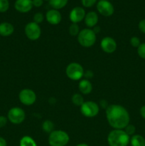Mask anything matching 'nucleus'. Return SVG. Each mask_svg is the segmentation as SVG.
I'll list each match as a JSON object with an SVG mask.
<instances>
[{
    "label": "nucleus",
    "mask_w": 145,
    "mask_h": 146,
    "mask_svg": "<svg viewBox=\"0 0 145 146\" xmlns=\"http://www.w3.org/2000/svg\"><path fill=\"white\" fill-rule=\"evenodd\" d=\"M18 98L20 102L25 106H31L36 101V94L30 88H24L19 92Z\"/></svg>",
    "instance_id": "9"
},
{
    "label": "nucleus",
    "mask_w": 145,
    "mask_h": 146,
    "mask_svg": "<svg viewBox=\"0 0 145 146\" xmlns=\"http://www.w3.org/2000/svg\"><path fill=\"white\" fill-rule=\"evenodd\" d=\"M33 6L36 7H40L44 4V0H32Z\"/></svg>",
    "instance_id": "34"
},
{
    "label": "nucleus",
    "mask_w": 145,
    "mask_h": 146,
    "mask_svg": "<svg viewBox=\"0 0 145 146\" xmlns=\"http://www.w3.org/2000/svg\"><path fill=\"white\" fill-rule=\"evenodd\" d=\"M19 146H37V144L31 137L26 135L20 140Z\"/></svg>",
    "instance_id": "20"
},
{
    "label": "nucleus",
    "mask_w": 145,
    "mask_h": 146,
    "mask_svg": "<svg viewBox=\"0 0 145 146\" xmlns=\"http://www.w3.org/2000/svg\"><path fill=\"white\" fill-rule=\"evenodd\" d=\"M71 101H72V104L76 106H81L83 104V103L85 102L84 98L80 94H73L72 96V98H71Z\"/></svg>",
    "instance_id": "22"
},
{
    "label": "nucleus",
    "mask_w": 145,
    "mask_h": 146,
    "mask_svg": "<svg viewBox=\"0 0 145 146\" xmlns=\"http://www.w3.org/2000/svg\"><path fill=\"white\" fill-rule=\"evenodd\" d=\"M69 34L70 35L72 36H78V34L80 33V28L78 24H74L72 23L71 26L69 27Z\"/></svg>",
    "instance_id": "23"
},
{
    "label": "nucleus",
    "mask_w": 145,
    "mask_h": 146,
    "mask_svg": "<svg viewBox=\"0 0 145 146\" xmlns=\"http://www.w3.org/2000/svg\"><path fill=\"white\" fill-rule=\"evenodd\" d=\"M81 2L83 7L89 8L95 5V3L97 2V0H81Z\"/></svg>",
    "instance_id": "29"
},
{
    "label": "nucleus",
    "mask_w": 145,
    "mask_h": 146,
    "mask_svg": "<svg viewBox=\"0 0 145 146\" xmlns=\"http://www.w3.org/2000/svg\"><path fill=\"white\" fill-rule=\"evenodd\" d=\"M97 9L104 17H110L115 11L113 5L108 0H100L97 4Z\"/></svg>",
    "instance_id": "10"
},
{
    "label": "nucleus",
    "mask_w": 145,
    "mask_h": 146,
    "mask_svg": "<svg viewBox=\"0 0 145 146\" xmlns=\"http://www.w3.org/2000/svg\"><path fill=\"white\" fill-rule=\"evenodd\" d=\"M9 8L8 0H0V12H6Z\"/></svg>",
    "instance_id": "25"
},
{
    "label": "nucleus",
    "mask_w": 145,
    "mask_h": 146,
    "mask_svg": "<svg viewBox=\"0 0 145 146\" xmlns=\"http://www.w3.org/2000/svg\"><path fill=\"white\" fill-rule=\"evenodd\" d=\"M109 105H108L107 104V101H106V100L105 99H102L100 101V104H99V106L101 107L102 108H103V109H107V108L108 106H109Z\"/></svg>",
    "instance_id": "33"
},
{
    "label": "nucleus",
    "mask_w": 145,
    "mask_h": 146,
    "mask_svg": "<svg viewBox=\"0 0 145 146\" xmlns=\"http://www.w3.org/2000/svg\"><path fill=\"white\" fill-rule=\"evenodd\" d=\"M137 54L140 58L145 59V43H142L138 47Z\"/></svg>",
    "instance_id": "26"
},
{
    "label": "nucleus",
    "mask_w": 145,
    "mask_h": 146,
    "mask_svg": "<svg viewBox=\"0 0 145 146\" xmlns=\"http://www.w3.org/2000/svg\"><path fill=\"white\" fill-rule=\"evenodd\" d=\"M78 88L81 94L84 95H88L90 94L92 91V86L90 81L87 79H82L79 82Z\"/></svg>",
    "instance_id": "16"
},
{
    "label": "nucleus",
    "mask_w": 145,
    "mask_h": 146,
    "mask_svg": "<svg viewBox=\"0 0 145 146\" xmlns=\"http://www.w3.org/2000/svg\"><path fill=\"white\" fill-rule=\"evenodd\" d=\"M69 141L68 134L61 130H54L48 137V143L51 146H65Z\"/></svg>",
    "instance_id": "3"
},
{
    "label": "nucleus",
    "mask_w": 145,
    "mask_h": 146,
    "mask_svg": "<svg viewBox=\"0 0 145 146\" xmlns=\"http://www.w3.org/2000/svg\"><path fill=\"white\" fill-rule=\"evenodd\" d=\"M132 146H145V138L141 135H134L130 138Z\"/></svg>",
    "instance_id": "18"
},
{
    "label": "nucleus",
    "mask_w": 145,
    "mask_h": 146,
    "mask_svg": "<svg viewBox=\"0 0 145 146\" xmlns=\"http://www.w3.org/2000/svg\"><path fill=\"white\" fill-rule=\"evenodd\" d=\"M100 47L104 52L107 54H112L117 49V42L110 36L104 37L100 42Z\"/></svg>",
    "instance_id": "11"
},
{
    "label": "nucleus",
    "mask_w": 145,
    "mask_h": 146,
    "mask_svg": "<svg viewBox=\"0 0 145 146\" xmlns=\"http://www.w3.org/2000/svg\"><path fill=\"white\" fill-rule=\"evenodd\" d=\"M107 121L114 129L124 130L129 124L130 116L124 106L117 104L109 105L105 110Z\"/></svg>",
    "instance_id": "1"
},
{
    "label": "nucleus",
    "mask_w": 145,
    "mask_h": 146,
    "mask_svg": "<svg viewBox=\"0 0 145 146\" xmlns=\"http://www.w3.org/2000/svg\"><path fill=\"white\" fill-rule=\"evenodd\" d=\"M65 146H69V145H65Z\"/></svg>",
    "instance_id": "39"
},
{
    "label": "nucleus",
    "mask_w": 145,
    "mask_h": 146,
    "mask_svg": "<svg viewBox=\"0 0 145 146\" xmlns=\"http://www.w3.org/2000/svg\"><path fill=\"white\" fill-rule=\"evenodd\" d=\"M130 44L132 47H134V48H138L139 46V45L141 44L140 39L139 38H138L137 36H132L130 38Z\"/></svg>",
    "instance_id": "28"
},
{
    "label": "nucleus",
    "mask_w": 145,
    "mask_h": 146,
    "mask_svg": "<svg viewBox=\"0 0 145 146\" xmlns=\"http://www.w3.org/2000/svg\"><path fill=\"white\" fill-rule=\"evenodd\" d=\"M124 131H125L127 134L129 136H131V135H134L135 133V131H136V128L134 125H132V124H128L126 127L125 128Z\"/></svg>",
    "instance_id": "24"
},
{
    "label": "nucleus",
    "mask_w": 145,
    "mask_h": 146,
    "mask_svg": "<svg viewBox=\"0 0 145 146\" xmlns=\"http://www.w3.org/2000/svg\"><path fill=\"white\" fill-rule=\"evenodd\" d=\"M7 118L13 124L21 123L26 118V113L22 108L19 107H13L9 111Z\"/></svg>",
    "instance_id": "8"
},
{
    "label": "nucleus",
    "mask_w": 145,
    "mask_h": 146,
    "mask_svg": "<svg viewBox=\"0 0 145 146\" xmlns=\"http://www.w3.org/2000/svg\"><path fill=\"white\" fill-rule=\"evenodd\" d=\"M139 113H140L141 116H142L144 119H145V105L141 107L140 111H139Z\"/></svg>",
    "instance_id": "35"
},
{
    "label": "nucleus",
    "mask_w": 145,
    "mask_h": 146,
    "mask_svg": "<svg viewBox=\"0 0 145 146\" xmlns=\"http://www.w3.org/2000/svg\"><path fill=\"white\" fill-rule=\"evenodd\" d=\"M130 138L124 130L114 129L107 135V142L109 146H127Z\"/></svg>",
    "instance_id": "2"
},
{
    "label": "nucleus",
    "mask_w": 145,
    "mask_h": 146,
    "mask_svg": "<svg viewBox=\"0 0 145 146\" xmlns=\"http://www.w3.org/2000/svg\"><path fill=\"white\" fill-rule=\"evenodd\" d=\"M85 15L86 14L83 8L80 7H76L71 11L69 18L71 22L74 24H78L85 19Z\"/></svg>",
    "instance_id": "12"
},
{
    "label": "nucleus",
    "mask_w": 145,
    "mask_h": 146,
    "mask_svg": "<svg viewBox=\"0 0 145 146\" xmlns=\"http://www.w3.org/2000/svg\"><path fill=\"white\" fill-rule=\"evenodd\" d=\"M24 33L27 38L31 41H36L41 35V29L39 24L34 22H29L25 26Z\"/></svg>",
    "instance_id": "7"
},
{
    "label": "nucleus",
    "mask_w": 145,
    "mask_h": 146,
    "mask_svg": "<svg viewBox=\"0 0 145 146\" xmlns=\"http://www.w3.org/2000/svg\"><path fill=\"white\" fill-rule=\"evenodd\" d=\"M96 34L90 28L81 30L78 35V41L80 45L85 48H90L95 44Z\"/></svg>",
    "instance_id": "4"
},
{
    "label": "nucleus",
    "mask_w": 145,
    "mask_h": 146,
    "mask_svg": "<svg viewBox=\"0 0 145 146\" xmlns=\"http://www.w3.org/2000/svg\"><path fill=\"white\" fill-rule=\"evenodd\" d=\"M44 16L42 13L38 12L36 13L34 16V22L36 23V24H39L44 21Z\"/></svg>",
    "instance_id": "27"
},
{
    "label": "nucleus",
    "mask_w": 145,
    "mask_h": 146,
    "mask_svg": "<svg viewBox=\"0 0 145 146\" xmlns=\"http://www.w3.org/2000/svg\"><path fill=\"white\" fill-rule=\"evenodd\" d=\"M83 67L80 64L76 62H72L68 64L65 69L66 76L72 81H78L83 77Z\"/></svg>",
    "instance_id": "5"
},
{
    "label": "nucleus",
    "mask_w": 145,
    "mask_h": 146,
    "mask_svg": "<svg viewBox=\"0 0 145 146\" xmlns=\"http://www.w3.org/2000/svg\"><path fill=\"white\" fill-rule=\"evenodd\" d=\"M14 27L9 22H2L0 24V35L2 36H9L14 33Z\"/></svg>",
    "instance_id": "17"
},
{
    "label": "nucleus",
    "mask_w": 145,
    "mask_h": 146,
    "mask_svg": "<svg viewBox=\"0 0 145 146\" xmlns=\"http://www.w3.org/2000/svg\"><path fill=\"white\" fill-rule=\"evenodd\" d=\"M7 143L6 140L2 137H0V146H7Z\"/></svg>",
    "instance_id": "36"
},
{
    "label": "nucleus",
    "mask_w": 145,
    "mask_h": 146,
    "mask_svg": "<svg viewBox=\"0 0 145 146\" xmlns=\"http://www.w3.org/2000/svg\"><path fill=\"white\" fill-rule=\"evenodd\" d=\"M7 120H8V118H6L5 116L0 115V128H3L7 125Z\"/></svg>",
    "instance_id": "31"
},
{
    "label": "nucleus",
    "mask_w": 145,
    "mask_h": 146,
    "mask_svg": "<svg viewBox=\"0 0 145 146\" xmlns=\"http://www.w3.org/2000/svg\"><path fill=\"white\" fill-rule=\"evenodd\" d=\"M92 30H93L94 32L95 33V34H97L100 31V27H98V26H95V27H93Z\"/></svg>",
    "instance_id": "37"
},
{
    "label": "nucleus",
    "mask_w": 145,
    "mask_h": 146,
    "mask_svg": "<svg viewBox=\"0 0 145 146\" xmlns=\"http://www.w3.org/2000/svg\"><path fill=\"white\" fill-rule=\"evenodd\" d=\"M83 76L85 78V79H87V80L90 79V78L93 77V72H92V71H90V70H88V71L84 72Z\"/></svg>",
    "instance_id": "32"
},
{
    "label": "nucleus",
    "mask_w": 145,
    "mask_h": 146,
    "mask_svg": "<svg viewBox=\"0 0 145 146\" xmlns=\"http://www.w3.org/2000/svg\"><path fill=\"white\" fill-rule=\"evenodd\" d=\"M68 0H49V4L53 9H61L68 4Z\"/></svg>",
    "instance_id": "19"
},
{
    "label": "nucleus",
    "mask_w": 145,
    "mask_h": 146,
    "mask_svg": "<svg viewBox=\"0 0 145 146\" xmlns=\"http://www.w3.org/2000/svg\"><path fill=\"white\" fill-rule=\"evenodd\" d=\"M100 111V106L92 101H85L80 106V112L87 118H93L96 116Z\"/></svg>",
    "instance_id": "6"
},
{
    "label": "nucleus",
    "mask_w": 145,
    "mask_h": 146,
    "mask_svg": "<svg viewBox=\"0 0 145 146\" xmlns=\"http://www.w3.org/2000/svg\"><path fill=\"white\" fill-rule=\"evenodd\" d=\"M45 1H48V0H45Z\"/></svg>",
    "instance_id": "40"
},
{
    "label": "nucleus",
    "mask_w": 145,
    "mask_h": 146,
    "mask_svg": "<svg viewBox=\"0 0 145 146\" xmlns=\"http://www.w3.org/2000/svg\"><path fill=\"white\" fill-rule=\"evenodd\" d=\"M42 129L47 133H51L54 131V123L50 120H46L42 123Z\"/></svg>",
    "instance_id": "21"
},
{
    "label": "nucleus",
    "mask_w": 145,
    "mask_h": 146,
    "mask_svg": "<svg viewBox=\"0 0 145 146\" xmlns=\"http://www.w3.org/2000/svg\"><path fill=\"white\" fill-rule=\"evenodd\" d=\"M14 7L18 12L27 13L32 9V0H16L14 4Z\"/></svg>",
    "instance_id": "14"
},
{
    "label": "nucleus",
    "mask_w": 145,
    "mask_h": 146,
    "mask_svg": "<svg viewBox=\"0 0 145 146\" xmlns=\"http://www.w3.org/2000/svg\"><path fill=\"white\" fill-rule=\"evenodd\" d=\"M138 27H139V29L140 30L141 32L145 34V19H142L139 21Z\"/></svg>",
    "instance_id": "30"
},
{
    "label": "nucleus",
    "mask_w": 145,
    "mask_h": 146,
    "mask_svg": "<svg viewBox=\"0 0 145 146\" xmlns=\"http://www.w3.org/2000/svg\"><path fill=\"white\" fill-rule=\"evenodd\" d=\"M45 19L50 24L57 25V24H59L61 23L62 17H61V14L58 10L52 9H50L47 11L46 14H45Z\"/></svg>",
    "instance_id": "13"
},
{
    "label": "nucleus",
    "mask_w": 145,
    "mask_h": 146,
    "mask_svg": "<svg viewBox=\"0 0 145 146\" xmlns=\"http://www.w3.org/2000/svg\"><path fill=\"white\" fill-rule=\"evenodd\" d=\"M85 25L88 28H93L94 27L97 25L98 22V15L95 11H90L88 14H86L85 17Z\"/></svg>",
    "instance_id": "15"
},
{
    "label": "nucleus",
    "mask_w": 145,
    "mask_h": 146,
    "mask_svg": "<svg viewBox=\"0 0 145 146\" xmlns=\"http://www.w3.org/2000/svg\"><path fill=\"white\" fill-rule=\"evenodd\" d=\"M76 146H89V145L86 143H80V144H78Z\"/></svg>",
    "instance_id": "38"
}]
</instances>
